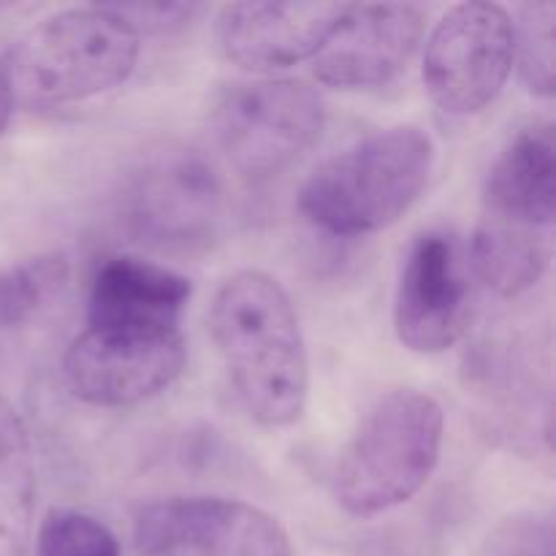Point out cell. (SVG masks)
<instances>
[{"mask_svg": "<svg viewBox=\"0 0 556 556\" xmlns=\"http://www.w3.org/2000/svg\"><path fill=\"white\" fill-rule=\"evenodd\" d=\"M556 5L527 3L519 11L516 30V58L525 85L535 96H554V47H556Z\"/></svg>", "mask_w": 556, "mask_h": 556, "instance_id": "cell-19", "label": "cell"}, {"mask_svg": "<svg viewBox=\"0 0 556 556\" xmlns=\"http://www.w3.org/2000/svg\"><path fill=\"white\" fill-rule=\"evenodd\" d=\"M467 266L492 293L516 299L543 280L552 261L546 233L483 217L470 239Z\"/></svg>", "mask_w": 556, "mask_h": 556, "instance_id": "cell-15", "label": "cell"}, {"mask_svg": "<svg viewBox=\"0 0 556 556\" xmlns=\"http://www.w3.org/2000/svg\"><path fill=\"white\" fill-rule=\"evenodd\" d=\"M36 516V462L25 421L0 396V556H27Z\"/></svg>", "mask_w": 556, "mask_h": 556, "instance_id": "cell-16", "label": "cell"}, {"mask_svg": "<svg viewBox=\"0 0 556 556\" xmlns=\"http://www.w3.org/2000/svg\"><path fill=\"white\" fill-rule=\"evenodd\" d=\"M210 329L250 418L266 429L296 424L307 407L309 356L286 288L266 271H237L215 293Z\"/></svg>", "mask_w": 556, "mask_h": 556, "instance_id": "cell-1", "label": "cell"}, {"mask_svg": "<svg viewBox=\"0 0 556 556\" xmlns=\"http://www.w3.org/2000/svg\"><path fill=\"white\" fill-rule=\"evenodd\" d=\"M424 36V14L407 3H345L313 58L320 85L340 90L383 87L407 68Z\"/></svg>", "mask_w": 556, "mask_h": 556, "instance_id": "cell-11", "label": "cell"}, {"mask_svg": "<svg viewBox=\"0 0 556 556\" xmlns=\"http://www.w3.org/2000/svg\"><path fill=\"white\" fill-rule=\"evenodd\" d=\"M139 41L109 5L43 16L11 43L0 65L11 103L65 106L114 90L134 74Z\"/></svg>", "mask_w": 556, "mask_h": 556, "instance_id": "cell-2", "label": "cell"}, {"mask_svg": "<svg viewBox=\"0 0 556 556\" xmlns=\"http://www.w3.org/2000/svg\"><path fill=\"white\" fill-rule=\"evenodd\" d=\"M324 125V98L302 79L233 81L212 109L217 147L253 179L286 172L320 139Z\"/></svg>", "mask_w": 556, "mask_h": 556, "instance_id": "cell-5", "label": "cell"}, {"mask_svg": "<svg viewBox=\"0 0 556 556\" xmlns=\"http://www.w3.org/2000/svg\"><path fill=\"white\" fill-rule=\"evenodd\" d=\"M119 541L96 516L52 508L36 532V556H119Z\"/></svg>", "mask_w": 556, "mask_h": 556, "instance_id": "cell-18", "label": "cell"}, {"mask_svg": "<svg viewBox=\"0 0 556 556\" xmlns=\"http://www.w3.org/2000/svg\"><path fill=\"white\" fill-rule=\"evenodd\" d=\"M190 296L193 286L179 271L136 255H114L92 277L87 329L179 334Z\"/></svg>", "mask_w": 556, "mask_h": 556, "instance_id": "cell-13", "label": "cell"}, {"mask_svg": "<svg viewBox=\"0 0 556 556\" xmlns=\"http://www.w3.org/2000/svg\"><path fill=\"white\" fill-rule=\"evenodd\" d=\"M472 556H556L552 516L521 514L503 521Z\"/></svg>", "mask_w": 556, "mask_h": 556, "instance_id": "cell-20", "label": "cell"}, {"mask_svg": "<svg viewBox=\"0 0 556 556\" xmlns=\"http://www.w3.org/2000/svg\"><path fill=\"white\" fill-rule=\"evenodd\" d=\"M470 266L459 239L427 231L413 242L394 299L396 340L413 353H443L465 337L472 313Z\"/></svg>", "mask_w": 556, "mask_h": 556, "instance_id": "cell-10", "label": "cell"}, {"mask_svg": "<svg viewBox=\"0 0 556 556\" xmlns=\"http://www.w3.org/2000/svg\"><path fill=\"white\" fill-rule=\"evenodd\" d=\"M486 217L548 231L556 217V141L552 123L521 128L492 163L483 188Z\"/></svg>", "mask_w": 556, "mask_h": 556, "instance_id": "cell-14", "label": "cell"}, {"mask_svg": "<svg viewBox=\"0 0 556 556\" xmlns=\"http://www.w3.org/2000/svg\"><path fill=\"white\" fill-rule=\"evenodd\" d=\"M508 9L489 0L456 3L434 22L424 49V87L454 117L483 112L503 92L516 63Z\"/></svg>", "mask_w": 556, "mask_h": 556, "instance_id": "cell-7", "label": "cell"}, {"mask_svg": "<svg viewBox=\"0 0 556 556\" xmlns=\"http://www.w3.org/2000/svg\"><path fill=\"white\" fill-rule=\"evenodd\" d=\"M119 20L128 22L130 30L141 38V33H172L190 25L201 5L190 3H123L109 5Z\"/></svg>", "mask_w": 556, "mask_h": 556, "instance_id": "cell-21", "label": "cell"}, {"mask_svg": "<svg viewBox=\"0 0 556 556\" xmlns=\"http://www.w3.org/2000/svg\"><path fill=\"white\" fill-rule=\"evenodd\" d=\"M443 438L445 413L432 394L396 389L380 396L337 462V503L356 519L410 503L438 470Z\"/></svg>", "mask_w": 556, "mask_h": 556, "instance_id": "cell-4", "label": "cell"}, {"mask_svg": "<svg viewBox=\"0 0 556 556\" xmlns=\"http://www.w3.org/2000/svg\"><path fill=\"white\" fill-rule=\"evenodd\" d=\"M434 144L416 125H396L320 163L299 190V212L334 237L394 226L427 188Z\"/></svg>", "mask_w": 556, "mask_h": 556, "instance_id": "cell-3", "label": "cell"}, {"mask_svg": "<svg viewBox=\"0 0 556 556\" xmlns=\"http://www.w3.org/2000/svg\"><path fill=\"white\" fill-rule=\"evenodd\" d=\"M65 255L43 253L20 261L0 275V326L14 329L36 318L68 286Z\"/></svg>", "mask_w": 556, "mask_h": 556, "instance_id": "cell-17", "label": "cell"}, {"mask_svg": "<svg viewBox=\"0 0 556 556\" xmlns=\"http://www.w3.org/2000/svg\"><path fill=\"white\" fill-rule=\"evenodd\" d=\"M141 556H293L280 521L255 505L223 497H172L139 510Z\"/></svg>", "mask_w": 556, "mask_h": 556, "instance_id": "cell-8", "label": "cell"}, {"mask_svg": "<svg viewBox=\"0 0 556 556\" xmlns=\"http://www.w3.org/2000/svg\"><path fill=\"white\" fill-rule=\"evenodd\" d=\"M345 3H228L215 20L217 49L228 63L253 74L313 60Z\"/></svg>", "mask_w": 556, "mask_h": 556, "instance_id": "cell-12", "label": "cell"}, {"mask_svg": "<svg viewBox=\"0 0 556 556\" xmlns=\"http://www.w3.org/2000/svg\"><path fill=\"white\" fill-rule=\"evenodd\" d=\"M188 348L179 334L85 329L63 356L74 396L92 407H130L166 391L182 375Z\"/></svg>", "mask_w": 556, "mask_h": 556, "instance_id": "cell-9", "label": "cell"}, {"mask_svg": "<svg viewBox=\"0 0 556 556\" xmlns=\"http://www.w3.org/2000/svg\"><path fill=\"white\" fill-rule=\"evenodd\" d=\"M228 220L220 172L190 147H168L147 157L123 190V223L139 242L157 250H206Z\"/></svg>", "mask_w": 556, "mask_h": 556, "instance_id": "cell-6", "label": "cell"}, {"mask_svg": "<svg viewBox=\"0 0 556 556\" xmlns=\"http://www.w3.org/2000/svg\"><path fill=\"white\" fill-rule=\"evenodd\" d=\"M11 109H14V103H11L9 87H5L3 71H0V134H3V130H5V125H9Z\"/></svg>", "mask_w": 556, "mask_h": 556, "instance_id": "cell-22", "label": "cell"}]
</instances>
